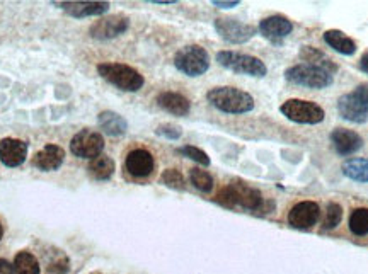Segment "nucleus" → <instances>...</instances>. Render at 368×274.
<instances>
[{
  "instance_id": "obj_8",
  "label": "nucleus",
  "mask_w": 368,
  "mask_h": 274,
  "mask_svg": "<svg viewBox=\"0 0 368 274\" xmlns=\"http://www.w3.org/2000/svg\"><path fill=\"white\" fill-rule=\"evenodd\" d=\"M215 29L224 38L225 41L233 45H240L254 38L256 28L244 24V22L236 21V19H217L215 21Z\"/></svg>"
},
{
  "instance_id": "obj_33",
  "label": "nucleus",
  "mask_w": 368,
  "mask_h": 274,
  "mask_svg": "<svg viewBox=\"0 0 368 274\" xmlns=\"http://www.w3.org/2000/svg\"><path fill=\"white\" fill-rule=\"evenodd\" d=\"M67 269H68V259L67 257H63V259H61V261L53 262V264L48 266V271L49 273H55V274L67 273Z\"/></svg>"
},
{
  "instance_id": "obj_30",
  "label": "nucleus",
  "mask_w": 368,
  "mask_h": 274,
  "mask_svg": "<svg viewBox=\"0 0 368 274\" xmlns=\"http://www.w3.org/2000/svg\"><path fill=\"white\" fill-rule=\"evenodd\" d=\"M179 152H181L184 157L191 159V161H194L197 163H201V166H210L208 155H206L205 152L201 150V148L193 147V145H186V147H183Z\"/></svg>"
},
{
  "instance_id": "obj_34",
  "label": "nucleus",
  "mask_w": 368,
  "mask_h": 274,
  "mask_svg": "<svg viewBox=\"0 0 368 274\" xmlns=\"http://www.w3.org/2000/svg\"><path fill=\"white\" fill-rule=\"evenodd\" d=\"M353 94H355V96L358 97L360 101H362L363 104H365L367 108H368V83H362V86L356 87L355 92H353Z\"/></svg>"
},
{
  "instance_id": "obj_22",
  "label": "nucleus",
  "mask_w": 368,
  "mask_h": 274,
  "mask_svg": "<svg viewBox=\"0 0 368 274\" xmlns=\"http://www.w3.org/2000/svg\"><path fill=\"white\" fill-rule=\"evenodd\" d=\"M343 174L356 182H368V159H350L343 163Z\"/></svg>"
},
{
  "instance_id": "obj_10",
  "label": "nucleus",
  "mask_w": 368,
  "mask_h": 274,
  "mask_svg": "<svg viewBox=\"0 0 368 274\" xmlns=\"http://www.w3.org/2000/svg\"><path fill=\"white\" fill-rule=\"evenodd\" d=\"M319 204L314 201H302L290 210L289 223L295 228H309L319 220Z\"/></svg>"
},
{
  "instance_id": "obj_11",
  "label": "nucleus",
  "mask_w": 368,
  "mask_h": 274,
  "mask_svg": "<svg viewBox=\"0 0 368 274\" xmlns=\"http://www.w3.org/2000/svg\"><path fill=\"white\" fill-rule=\"evenodd\" d=\"M337 109L341 116L351 123H365L368 120V108L353 92L339 97Z\"/></svg>"
},
{
  "instance_id": "obj_37",
  "label": "nucleus",
  "mask_w": 368,
  "mask_h": 274,
  "mask_svg": "<svg viewBox=\"0 0 368 274\" xmlns=\"http://www.w3.org/2000/svg\"><path fill=\"white\" fill-rule=\"evenodd\" d=\"M360 68H362L365 74H368V53H365V55L362 56V60H360Z\"/></svg>"
},
{
  "instance_id": "obj_3",
  "label": "nucleus",
  "mask_w": 368,
  "mask_h": 274,
  "mask_svg": "<svg viewBox=\"0 0 368 274\" xmlns=\"http://www.w3.org/2000/svg\"><path fill=\"white\" fill-rule=\"evenodd\" d=\"M285 79L293 86H302L307 89H325L335 81L332 74L324 68L314 67V65H297L286 70Z\"/></svg>"
},
{
  "instance_id": "obj_2",
  "label": "nucleus",
  "mask_w": 368,
  "mask_h": 274,
  "mask_svg": "<svg viewBox=\"0 0 368 274\" xmlns=\"http://www.w3.org/2000/svg\"><path fill=\"white\" fill-rule=\"evenodd\" d=\"M98 72L105 81L113 83L118 89L126 90V92H137L145 83L141 74H138L135 68L125 63H101L98 67Z\"/></svg>"
},
{
  "instance_id": "obj_24",
  "label": "nucleus",
  "mask_w": 368,
  "mask_h": 274,
  "mask_svg": "<svg viewBox=\"0 0 368 274\" xmlns=\"http://www.w3.org/2000/svg\"><path fill=\"white\" fill-rule=\"evenodd\" d=\"M302 58L305 60L307 65H314V67H319V68H324V70H329L331 74H335L336 70V65L331 62V60L328 58V56L324 55V53L321 51V49H316V48H310L307 47L300 51Z\"/></svg>"
},
{
  "instance_id": "obj_15",
  "label": "nucleus",
  "mask_w": 368,
  "mask_h": 274,
  "mask_svg": "<svg viewBox=\"0 0 368 274\" xmlns=\"http://www.w3.org/2000/svg\"><path fill=\"white\" fill-rule=\"evenodd\" d=\"M291 29H293L291 22L283 16H271L259 22V33L273 43H279L283 38L289 36Z\"/></svg>"
},
{
  "instance_id": "obj_19",
  "label": "nucleus",
  "mask_w": 368,
  "mask_h": 274,
  "mask_svg": "<svg viewBox=\"0 0 368 274\" xmlns=\"http://www.w3.org/2000/svg\"><path fill=\"white\" fill-rule=\"evenodd\" d=\"M157 104L164 109V111L174 114V116H186L190 113L191 104L183 94L178 92H164L157 97Z\"/></svg>"
},
{
  "instance_id": "obj_31",
  "label": "nucleus",
  "mask_w": 368,
  "mask_h": 274,
  "mask_svg": "<svg viewBox=\"0 0 368 274\" xmlns=\"http://www.w3.org/2000/svg\"><path fill=\"white\" fill-rule=\"evenodd\" d=\"M217 203L224 204L225 208H233L237 207V196H236V189H233L232 184L225 186V188L220 189V193L217 194Z\"/></svg>"
},
{
  "instance_id": "obj_16",
  "label": "nucleus",
  "mask_w": 368,
  "mask_h": 274,
  "mask_svg": "<svg viewBox=\"0 0 368 274\" xmlns=\"http://www.w3.org/2000/svg\"><path fill=\"white\" fill-rule=\"evenodd\" d=\"M126 169L135 177H147L153 170V157L151 152L138 148V150L130 152L126 157Z\"/></svg>"
},
{
  "instance_id": "obj_17",
  "label": "nucleus",
  "mask_w": 368,
  "mask_h": 274,
  "mask_svg": "<svg viewBox=\"0 0 368 274\" xmlns=\"http://www.w3.org/2000/svg\"><path fill=\"white\" fill-rule=\"evenodd\" d=\"M63 161H65L63 148H60L59 145H46L43 150H40L36 155H34L33 166L36 167V169L49 172V170L60 169Z\"/></svg>"
},
{
  "instance_id": "obj_23",
  "label": "nucleus",
  "mask_w": 368,
  "mask_h": 274,
  "mask_svg": "<svg viewBox=\"0 0 368 274\" xmlns=\"http://www.w3.org/2000/svg\"><path fill=\"white\" fill-rule=\"evenodd\" d=\"M89 174L98 181H106L114 174V162L113 159L106 157V155H99V157L92 159L89 163Z\"/></svg>"
},
{
  "instance_id": "obj_21",
  "label": "nucleus",
  "mask_w": 368,
  "mask_h": 274,
  "mask_svg": "<svg viewBox=\"0 0 368 274\" xmlns=\"http://www.w3.org/2000/svg\"><path fill=\"white\" fill-rule=\"evenodd\" d=\"M99 127L102 128V131L109 136H121L126 133V128H128V123L126 120L120 114L113 113V111H105L99 114L98 118Z\"/></svg>"
},
{
  "instance_id": "obj_28",
  "label": "nucleus",
  "mask_w": 368,
  "mask_h": 274,
  "mask_svg": "<svg viewBox=\"0 0 368 274\" xmlns=\"http://www.w3.org/2000/svg\"><path fill=\"white\" fill-rule=\"evenodd\" d=\"M160 181H162L164 184L171 189H184V184H186V182H184L183 174L176 169L164 170L162 176H160Z\"/></svg>"
},
{
  "instance_id": "obj_18",
  "label": "nucleus",
  "mask_w": 368,
  "mask_h": 274,
  "mask_svg": "<svg viewBox=\"0 0 368 274\" xmlns=\"http://www.w3.org/2000/svg\"><path fill=\"white\" fill-rule=\"evenodd\" d=\"M233 189H236V196H237V207H243L245 210L251 211H258L259 208H263L264 200L263 194H261L258 189L251 188V186L244 184V182H232Z\"/></svg>"
},
{
  "instance_id": "obj_4",
  "label": "nucleus",
  "mask_w": 368,
  "mask_h": 274,
  "mask_svg": "<svg viewBox=\"0 0 368 274\" xmlns=\"http://www.w3.org/2000/svg\"><path fill=\"white\" fill-rule=\"evenodd\" d=\"M174 65L184 75L199 77L208 70L210 56L205 48L198 47V45H190V47H184L176 53Z\"/></svg>"
},
{
  "instance_id": "obj_32",
  "label": "nucleus",
  "mask_w": 368,
  "mask_h": 274,
  "mask_svg": "<svg viewBox=\"0 0 368 274\" xmlns=\"http://www.w3.org/2000/svg\"><path fill=\"white\" fill-rule=\"evenodd\" d=\"M155 133L159 136H164V138L167 140H178L179 136H181V128L178 127H172V124H162V127H159L155 129Z\"/></svg>"
},
{
  "instance_id": "obj_6",
  "label": "nucleus",
  "mask_w": 368,
  "mask_h": 274,
  "mask_svg": "<svg viewBox=\"0 0 368 274\" xmlns=\"http://www.w3.org/2000/svg\"><path fill=\"white\" fill-rule=\"evenodd\" d=\"M279 111L283 113V116L300 124H317L324 121V109L319 104L300 101V99H289L286 102H283Z\"/></svg>"
},
{
  "instance_id": "obj_27",
  "label": "nucleus",
  "mask_w": 368,
  "mask_h": 274,
  "mask_svg": "<svg viewBox=\"0 0 368 274\" xmlns=\"http://www.w3.org/2000/svg\"><path fill=\"white\" fill-rule=\"evenodd\" d=\"M190 179L193 182V186L199 191L203 193H210L213 189V177L210 176L206 170L203 169H193L190 172Z\"/></svg>"
},
{
  "instance_id": "obj_5",
  "label": "nucleus",
  "mask_w": 368,
  "mask_h": 274,
  "mask_svg": "<svg viewBox=\"0 0 368 274\" xmlns=\"http://www.w3.org/2000/svg\"><path fill=\"white\" fill-rule=\"evenodd\" d=\"M217 62L236 74L251 75V77H264L268 72L266 65L259 58L237 51H220L217 55Z\"/></svg>"
},
{
  "instance_id": "obj_14",
  "label": "nucleus",
  "mask_w": 368,
  "mask_h": 274,
  "mask_svg": "<svg viewBox=\"0 0 368 274\" xmlns=\"http://www.w3.org/2000/svg\"><path fill=\"white\" fill-rule=\"evenodd\" d=\"M331 142L339 155L355 154V152H358L363 147L362 136L356 131H353V129L346 128H336L331 133Z\"/></svg>"
},
{
  "instance_id": "obj_9",
  "label": "nucleus",
  "mask_w": 368,
  "mask_h": 274,
  "mask_svg": "<svg viewBox=\"0 0 368 274\" xmlns=\"http://www.w3.org/2000/svg\"><path fill=\"white\" fill-rule=\"evenodd\" d=\"M130 21L126 16L102 17L91 28V36L95 40H113L128 29Z\"/></svg>"
},
{
  "instance_id": "obj_26",
  "label": "nucleus",
  "mask_w": 368,
  "mask_h": 274,
  "mask_svg": "<svg viewBox=\"0 0 368 274\" xmlns=\"http://www.w3.org/2000/svg\"><path fill=\"white\" fill-rule=\"evenodd\" d=\"M350 230L355 235L368 234V208H358L351 213L350 216Z\"/></svg>"
},
{
  "instance_id": "obj_36",
  "label": "nucleus",
  "mask_w": 368,
  "mask_h": 274,
  "mask_svg": "<svg viewBox=\"0 0 368 274\" xmlns=\"http://www.w3.org/2000/svg\"><path fill=\"white\" fill-rule=\"evenodd\" d=\"M0 274H14V266L6 259H0Z\"/></svg>"
},
{
  "instance_id": "obj_1",
  "label": "nucleus",
  "mask_w": 368,
  "mask_h": 274,
  "mask_svg": "<svg viewBox=\"0 0 368 274\" xmlns=\"http://www.w3.org/2000/svg\"><path fill=\"white\" fill-rule=\"evenodd\" d=\"M210 104L227 114H244L254 109V99L251 94L236 87H217L208 92Z\"/></svg>"
},
{
  "instance_id": "obj_35",
  "label": "nucleus",
  "mask_w": 368,
  "mask_h": 274,
  "mask_svg": "<svg viewBox=\"0 0 368 274\" xmlns=\"http://www.w3.org/2000/svg\"><path fill=\"white\" fill-rule=\"evenodd\" d=\"M215 7H220V9H233V7L239 6V0H232V2H220V0H213Z\"/></svg>"
},
{
  "instance_id": "obj_29",
  "label": "nucleus",
  "mask_w": 368,
  "mask_h": 274,
  "mask_svg": "<svg viewBox=\"0 0 368 274\" xmlns=\"http://www.w3.org/2000/svg\"><path fill=\"white\" fill-rule=\"evenodd\" d=\"M341 218H343V208L337 203H329L328 211H325L324 228H336L341 223Z\"/></svg>"
},
{
  "instance_id": "obj_38",
  "label": "nucleus",
  "mask_w": 368,
  "mask_h": 274,
  "mask_svg": "<svg viewBox=\"0 0 368 274\" xmlns=\"http://www.w3.org/2000/svg\"><path fill=\"white\" fill-rule=\"evenodd\" d=\"M2 237H3V228H2V225H0V239Z\"/></svg>"
},
{
  "instance_id": "obj_20",
  "label": "nucleus",
  "mask_w": 368,
  "mask_h": 274,
  "mask_svg": "<svg viewBox=\"0 0 368 274\" xmlns=\"http://www.w3.org/2000/svg\"><path fill=\"white\" fill-rule=\"evenodd\" d=\"M324 41L329 45L335 51L341 55H353L356 51V43L350 36H346L339 29H329L324 33Z\"/></svg>"
},
{
  "instance_id": "obj_12",
  "label": "nucleus",
  "mask_w": 368,
  "mask_h": 274,
  "mask_svg": "<svg viewBox=\"0 0 368 274\" xmlns=\"http://www.w3.org/2000/svg\"><path fill=\"white\" fill-rule=\"evenodd\" d=\"M60 9H63L68 16L84 19L102 16L109 10L107 2H55Z\"/></svg>"
},
{
  "instance_id": "obj_13",
  "label": "nucleus",
  "mask_w": 368,
  "mask_h": 274,
  "mask_svg": "<svg viewBox=\"0 0 368 274\" xmlns=\"http://www.w3.org/2000/svg\"><path fill=\"white\" fill-rule=\"evenodd\" d=\"M28 155V145L22 140L3 138L0 142V161L7 167H19L24 163Z\"/></svg>"
},
{
  "instance_id": "obj_7",
  "label": "nucleus",
  "mask_w": 368,
  "mask_h": 274,
  "mask_svg": "<svg viewBox=\"0 0 368 274\" xmlns=\"http://www.w3.org/2000/svg\"><path fill=\"white\" fill-rule=\"evenodd\" d=\"M105 148V138L92 129H82L72 138L70 150L72 154L80 159H95L101 155Z\"/></svg>"
},
{
  "instance_id": "obj_25",
  "label": "nucleus",
  "mask_w": 368,
  "mask_h": 274,
  "mask_svg": "<svg viewBox=\"0 0 368 274\" xmlns=\"http://www.w3.org/2000/svg\"><path fill=\"white\" fill-rule=\"evenodd\" d=\"M14 274H40V262L31 252H19L14 259Z\"/></svg>"
}]
</instances>
